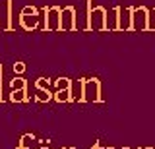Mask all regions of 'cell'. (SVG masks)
Instances as JSON below:
<instances>
[{"mask_svg": "<svg viewBox=\"0 0 155 149\" xmlns=\"http://www.w3.org/2000/svg\"><path fill=\"white\" fill-rule=\"evenodd\" d=\"M105 16H107V8L103 6L91 8L89 14H87L85 31H105Z\"/></svg>", "mask_w": 155, "mask_h": 149, "instance_id": "1", "label": "cell"}, {"mask_svg": "<svg viewBox=\"0 0 155 149\" xmlns=\"http://www.w3.org/2000/svg\"><path fill=\"white\" fill-rule=\"evenodd\" d=\"M101 81L97 78L84 79V103H101Z\"/></svg>", "mask_w": 155, "mask_h": 149, "instance_id": "2", "label": "cell"}, {"mask_svg": "<svg viewBox=\"0 0 155 149\" xmlns=\"http://www.w3.org/2000/svg\"><path fill=\"white\" fill-rule=\"evenodd\" d=\"M147 14L149 10L145 6H132V12H130L132 31H147Z\"/></svg>", "mask_w": 155, "mask_h": 149, "instance_id": "3", "label": "cell"}, {"mask_svg": "<svg viewBox=\"0 0 155 149\" xmlns=\"http://www.w3.org/2000/svg\"><path fill=\"white\" fill-rule=\"evenodd\" d=\"M76 8H60V31H76Z\"/></svg>", "mask_w": 155, "mask_h": 149, "instance_id": "4", "label": "cell"}, {"mask_svg": "<svg viewBox=\"0 0 155 149\" xmlns=\"http://www.w3.org/2000/svg\"><path fill=\"white\" fill-rule=\"evenodd\" d=\"M45 31H60V8H45Z\"/></svg>", "mask_w": 155, "mask_h": 149, "instance_id": "5", "label": "cell"}, {"mask_svg": "<svg viewBox=\"0 0 155 149\" xmlns=\"http://www.w3.org/2000/svg\"><path fill=\"white\" fill-rule=\"evenodd\" d=\"M70 101L84 103V79H70Z\"/></svg>", "mask_w": 155, "mask_h": 149, "instance_id": "6", "label": "cell"}, {"mask_svg": "<svg viewBox=\"0 0 155 149\" xmlns=\"http://www.w3.org/2000/svg\"><path fill=\"white\" fill-rule=\"evenodd\" d=\"M118 12H120V6H114L110 12H107L105 31H118Z\"/></svg>", "mask_w": 155, "mask_h": 149, "instance_id": "7", "label": "cell"}, {"mask_svg": "<svg viewBox=\"0 0 155 149\" xmlns=\"http://www.w3.org/2000/svg\"><path fill=\"white\" fill-rule=\"evenodd\" d=\"M130 12H132V6L128 8H120L118 12V31H132V23H130Z\"/></svg>", "mask_w": 155, "mask_h": 149, "instance_id": "8", "label": "cell"}, {"mask_svg": "<svg viewBox=\"0 0 155 149\" xmlns=\"http://www.w3.org/2000/svg\"><path fill=\"white\" fill-rule=\"evenodd\" d=\"M19 25L25 31H33L39 25V16H19Z\"/></svg>", "mask_w": 155, "mask_h": 149, "instance_id": "9", "label": "cell"}, {"mask_svg": "<svg viewBox=\"0 0 155 149\" xmlns=\"http://www.w3.org/2000/svg\"><path fill=\"white\" fill-rule=\"evenodd\" d=\"M29 97H27V87L25 89H16L10 93V101H14V103H25Z\"/></svg>", "mask_w": 155, "mask_h": 149, "instance_id": "10", "label": "cell"}, {"mask_svg": "<svg viewBox=\"0 0 155 149\" xmlns=\"http://www.w3.org/2000/svg\"><path fill=\"white\" fill-rule=\"evenodd\" d=\"M35 99L39 103H48L52 99V93L48 89H41V87H35Z\"/></svg>", "mask_w": 155, "mask_h": 149, "instance_id": "11", "label": "cell"}, {"mask_svg": "<svg viewBox=\"0 0 155 149\" xmlns=\"http://www.w3.org/2000/svg\"><path fill=\"white\" fill-rule=\"evenodd\" d=\"M52 99L58 103H70V91L68 89H56V93H52Z\"/></svg>", "mask_w": 155, "mask_h": 149, "instance_id": "12", "label": "cell"}, {"mask_svg": "<svg viewBox=\"0 0 155 149\" xmlns=\"http://www.w3.org/2000/svg\"><path fill=\"white\" fill-rule=\"evenodd\" d=\"M12 0H6V31L14 29V23H12Z\"/></svg>", "mask_w": 155, "mask_h": 149, "instance_id": "13", "label": "cell"}, {"mask_svg": "<svg viewBox=\"0 0 155 149\" xmlns=\"http://www.w3.org/2000/svg\"><path fill=\"white\" fill-rule=\"evenodd\" d=\"M35 141V136L33 134H25V136H21V139H19V149H29L31 147V143Z\"/></svg>", "mask_w": 155, "mask_h": 149, "instance_id": "14", "label": "cell"}, {"mask_svg": "<svg viewBox=\"0 0 155 149\" xmlns=\"http://www.w3.org/2000/svg\"><path fill=\"white\" fill-rule=\"evenodd\" d=\"M10 85H12V91H16V89H25V87H27V81L23 79V78H14Z\"/></svg>", "mask_w": 155, "mask_h": 149, "instance_id": "15", "label": "cell"}, {"mask_svg": "<svg viewBox=\"0 0 155 149\" xmlns=\"http://www.w3.org/2000/svg\"><path fill=\"white\" fill-rule=\"evenodd\" d=\"M54 85H56V89H68L70 87V78H58L54 79Z\"/></svg>", "mask_w": 155, "mask_h": 149, "instance_id": "16", "label": "cell"}, {"mask_svg": "<svg viewBox=\"0 0 155 149\" xmlns=\"http://www.w3.org/2000/svg\"><path fill=\"white\" fill-rule=\"evenodd\" d=\"M19 16H39V10L35 6H23V10L19 12Z\"/></svg>", "mask_w": 155, "mask_h": 149, "instance_id": "17", "label": "cell"}, {"mask_svg": "<svg viewBox=\"0 0 155 149\" xmlns=\"http://www.w3.org/2000/svg\"><path fill=\"white\" fill-rule=\"evenodd\" d=\"M147 31H155V8L147 14Z\"/></svg>", "mask_w": 155, "mask_h": 149, "instance_id": "18", "label": "cell"}, {"mask_svg": "<svg viewBox=\"0 0 155 149\" xmlns=\"http://www.w3.org/2000/svg\"><path fill=\"white\" fill-rule=\"evenodd\" d=\"M35 87L48 89V79H47V78H39V79H35Z\"/></svg>", "mask_w": 155, "mask_h": 149, "instance_id": "19", "label": "cell"}, {"mask_svg": "<svg viewBox=\"0 0 155 149\" xmlns=\"http://www.w3.org/2000/svg\"><path fill=\"white\" fill-rule=\"evenodd\" d=\"M14 70H16L18 74H23V72H25V62H16V64H14Z\"/></svg>", "mask_w": 155, "mask_h": 149, "instance_id": "20", "label": "cell"}, {"mask_svg": "<svg viewBox=\"0 0 155 149\" xmlns=\"http://www.w3.org/2000/svg\"><path fill=\"white\" fill-rule=\"evenodd\" d=\"M93 149H113V147H101V143L95 141V143H93Z\"/></svg>", "mask_w": 155, "mask_h": 149, "instance_id": "21", "label": "cell"}, {"mask_svg": "<svg viewBox=\"0 0 155 149\" xmlns=\"http://www.w3.org/2000/svg\"><path fill=\"white\" fill-rule=\"evenodd\" d=\"M113 149H130V147H113Z\"/></svg>", "mask_w": 155, "mask_h": 149, "instance_id": "22", "label": "cell"}, {"mask_svg": "<svg viewBox=\"0 0 155 149\" xmlns=\"http://www.w3.org/2000/svg\"><path fill=\"white\" fill-rule=\"evenodd\" d=\"M62 149H74V147H62Z\"/></svg>", "mask_w": 155, "mask_h": 149, "instance_id": "23", "label": "cell"}, {"mask_svg": "<svg viewBox=\"0 0 155 149\" xmlns=\"http://www.w3.org/2000/svg\"><path fill=\"white\" fill-rule=\"evenodd\" d=\"M39 149H48V147H39Z\"/></svg>", "mask_w": 155, "mask_h": 149, "instance_id": "24", "label": "cell"}, {"mask_svg": "<svg viewBox=\"0 0 155 149\" xmlns=\"http://www.w3.org/2000/svg\"><path fill=\"white\" fill-rule=\"evenodd\" d=\"M143 149H151V147H143Z\"/></svg>", "mask_w": 155, "mask_h": 149, "instance_id": "25", "label": "cell"}, {"mask_svg": "<svg viewBox=\"0 0 155 149\" xmlns=\"http://www.w3.org/2000/svg\"><path fill=\"white\" fill-rule=\"evenodd\" d=\"M18 149H19V147H18Z\"/></svg>", "mask_w": 155, "mask_h": 149, "instance_id": "26", "label": "cell"}]
</instances>
